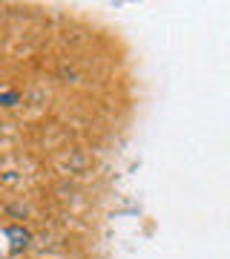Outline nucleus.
I'll use <instances>...</instances> for the list:
<instances>
[{"label": "nucleus", "mask_w": 230, "mask_h": 259, "mask_svg": "<svg viewBox=\"0 0 230 259\" xmlns=\"http://www.w3.org/2000/svg\"><path fill=\"white\" fill-rule=\"evenodd\" d=\"M3 236L9 242L12 253H23V250L32 245V233H29L23 225H9V228H3Z\"/></svg>", "instance_id": "obj_1"}, {"label": "nucleus", "mask_w": 230, "mask_h": 259, "mask_svg": "<svg viewBox=\"0 0 230 259\" xmlns=\"http://www.w3.org/2000/svg\"><path fill=\"white\" fill-rule=\"evenodd\" d=\"M20 104V93L15 90H0V107H18Z\"/></svg>", "instance_id": "obj_2"}]
</instances>
